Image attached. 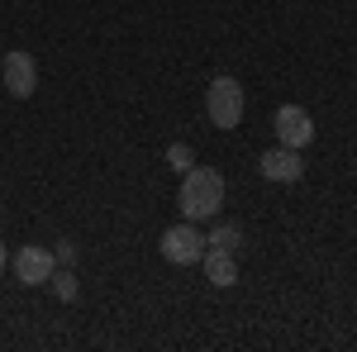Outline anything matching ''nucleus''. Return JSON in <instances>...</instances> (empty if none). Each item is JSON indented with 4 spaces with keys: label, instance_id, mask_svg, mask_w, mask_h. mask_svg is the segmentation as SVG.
I'll use <instances>...</instances> for the list:
<instances>
[{
    "label": "nucleus",
    "instance_id": "0eeeda50",
    "mask_svg": "<svg viewBox=\"0 0 357 352\" xmlns=\"http://www.w3.org/2000/svg\"><path fill=\"white\" fill-rule=\"evenodd\" d=\"M262 176L267 181H276V186H296L305 176V158H301V148H267L262 153Z\"/></svg>",
    "mask_w": 357,
    "mask_h": 352
},
{
    "label": "nucleus",
    "instance_id": "9b49d317",
    "mask_svg": "<svg viewBox=\"0 0 357 352\" xmlns=\"http://www.w3.org/2000/svg\"><path fill=\"white\" fill-rule=\"evenodd\" d=\"M167 162H172L176 171H181V176H186V171L195 167V153L186 148V143H172V148H167Z\"/></svg>",
    "mask_w": 357,
    "mask_h": 352
},
{
    "label": "nucleus",
    "instance_id": "9d476101",
    "mask_svg": "<svg viewBox=\"0 0 357 352\" xmlns=\"http://www.w3.org/2000/svg\"><path fill=\"white\" fill-rule=\"evenodd\" d=\"M48 286H53V296H57V300H77V276H72L67 267L53 271V276H48Z\"/></svg>",
    "mask_w": 357,
    "mask_h": 352
},
{
    "label": "nucleus",
    "instance_id": "423d86ee",
    "mask_svg": "<svg viewBox=\"0 0 357 352\" xmlns=\"http://www.w3.org/2000/svg\"><path fill=\"white\" fill-rule=\"evenodd\" d=\"M276 129V143L281 148H310V138H314V119H310V109L301 105H281L272 119Z\"/></svg>",
    "mask_w": 357,
    "mask_h": 352
},
{
    "label": "nucleus",
    "instance_id": "7ed1b4c3",
    "mask_svg": "<svg viewBox=\"0 0 357 352\" xmlns=\"http://www.w3.org/2000/svg\"><path fill=\"white\" fill-rule=\"evenodd\" d=\"M205 247H210V238L195 229L191 219H186V224H172L162 238H158V252H162L172 267H191V262H200V257H205Z\"/></svg>",
    "mask_w": 357,
    "mask_h": 352
},
{
    "label": "nucleus",
    "instance_id": "f257e3e1",
    "mask_svg": "<svg viewBox=\"0 0 357 352\" xmlns=\"http://www.w3.org/2000/svg\"><path fill=\"white\" fill-rule=\"evenodd\" d=\"M176 205H181V215L200 224V219H215L224 205V176L220 171H210V167H191L186 176H181V195H176Z\"/></svg>",
    "mask_w": 357,
    "mask_h": 352
},
{
    "label": "nucleus",
    "instance_id": "20e7f679",
    "mask_svg": "<svg viewBox=\"0 0 357 352\" xmlns=\"http://www.w3.org/2000/svg\"><path fill=\"white\" fill-rule=\"evenodd\" d=\"M0 82H5V91H10L15 100H29V95L38 91V62H33L24 48H10V53L0 57Z\"/></svg>",
    "mask_w": 357,
    "mask_h": 352
},
{
    "label": "nucleus",
    "instance_id": "39448f33",
    "mask_svg": "<svg viewBox=\"0 0 357 352\" xmlns=\"http://www.w3.org/2000/svg\"><path fill=\"white\" fill-rule=\"evenodd\" d=\"M10 267H15V276H20V286H48V276L57 271V257H53V247L29 243V247H20V252L10 257Z\"/></svg>",
    "mask_w": 357,
    "mask_h": 352
},
{
    "label": "nucleus",
    "instance_id": "ddd939ff",
    "mask_svg": "<svg viewBox=\"0 0 357 352\" xmlns=\"http://www.w3.org/2000/svg\"><path fill=\"white\" fill-rule=\"evenodd\" d=\"M5 262H10V257H5V243H0V267H5Z\"/></svg>",
    "mask_w": 357,
    "mask_h": 352
},
{
    "label": "nucleus",
    "instance_id": "f8f14e48",
    "mask_svg": "<svg viewBox=\"0 0 357 352\" xmlns=\"http://www.w3.org/2000/svg\"><path fill=\"white\" fill-rule=\"evenodd\" d=\"M53 257H57V267H72V262H77V243H72V238H62V243L53 247Z\"/></svg>",
    "mask_w": 357,
    "mask_h": 352
},
{
    "label": "nucleus",
    "instance_id": "f03ea898",
    "mask_svg": "<svg viewBox=\"0 0 357 352\" xmlns=\"http://www.w3.org/2000/svg\"><path fill=\"white\" fill-rule=\"evenodd\" d=\"M205 114L215 129H238L243 124V86L234 77H215L205 91Z\"/></svg>",
    "mask_w": 357,
    "mask_h": 352
},
{
    "label": "nucleus",
    "instance_id": "1a4fd4ad",
    "mask_svg": "<svg viewBox=\"0 0 357 352\" xmlns=\"http://www.w3.org/2000/svg\"><path fill=\"white\" fill-rule=\"evenodd\" d=\"M210 247H229V252H238V247H243V229H238V224H220V229L210 234Z\"/></svg>",
    "mask_w": 357,
    "mask_h": 352
},
{
    "label": "nucleus",
    "instance_id": "6e6552de",
    "mask_svg": "<svg viewBox=\"0 0 357 352\" xmlns=\"http://www.w3.org/2000/svg\"><path fill=\"white\" fill-rule=\"evenodd\" d=\"M200 267H205V276H210L215 286H234V281H238V262H234L229 247H205Z\"/></svg>",
    "mask_w": 357,
    "mask_h": 352
}]
</instances>
